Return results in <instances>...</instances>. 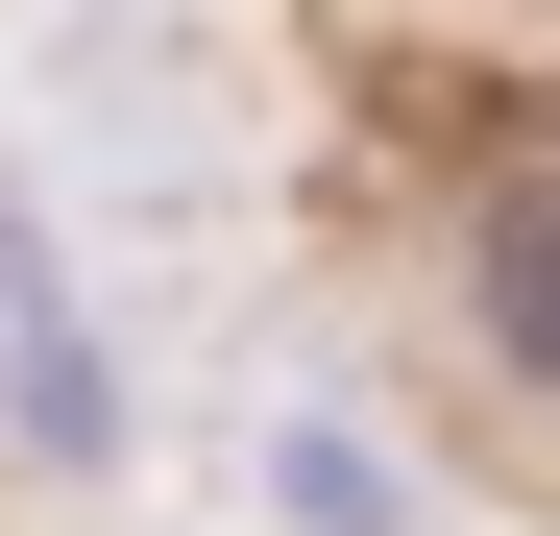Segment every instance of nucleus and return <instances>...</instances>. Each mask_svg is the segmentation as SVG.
<instances>
[{
  "instance_id": "obj_1",
  "label": "nucleus",
  "mask_w": 560,
  "mask_h": 536,
  "mask_svg": "<svg viewBox=\"0 0 560 536\" xmlns=\"http://www.w3.org/2000/svg\"><path fill=\"white\" fill-rule=\"evenodd\" d=\"M488 341H512V366H560V220H536V196L488 220Z\"/></svg>"
}]
</instances>
